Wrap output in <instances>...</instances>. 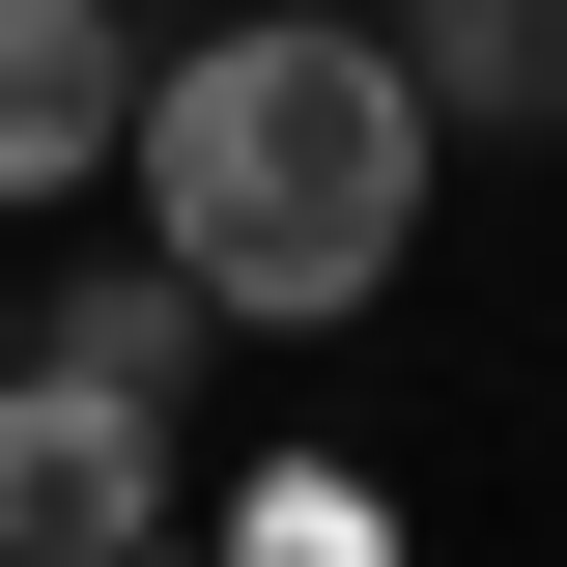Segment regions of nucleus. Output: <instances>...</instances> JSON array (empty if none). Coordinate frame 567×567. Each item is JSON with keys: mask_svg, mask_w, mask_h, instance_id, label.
I'll return each mask as SVG.
<instances>
[{"mask_svg": "<svg viewBox=\"0 0 567 567\" xmlns=\"http://www.w3.org/2000/svg\"><path fill=\"white\" fill-rule=\"evenodd\" d=\"M425 58L369 29V0H199V58H142V256L199 284L227 341H341V312H398L425 256Z\"/></svg>", "mask_w": 567, "mask_h": 567, "instance_id": "obj_1", "label": "nucleus"}, {"mask_svg": "<svg viewBox=\"0 0 567 567\" xmlns=\"http://www.w3.org/2000/svg\"><path fill=\"white\" fill-rule=\"evenodd\" d=\"M114 539H171V425L85 369H0V567H114Z\"/></svg>", "mask_w": 567, "mask_h": 567, "instance_id": "obj_2", "label": "nucleus"}, {"mask_svg": "<svg viewBox=\"0 0 567 567\" xmlns=\"http://www.w3.org/2000/svg\"><path fill=\"white\" fill-rule=\"evenodd\" d=\"M114 142H142V29H114V0H0V227L85 199Z\"/></svg>", "mask_w": 567, "mask_h": 567, "instance_id": "obj_3", "label": "nucleus"}, {"mask_svg": "<svg viewBox=\"0 0 567 567\" xmlns=\"http://www.w3.org/2000/svg\"><path fill=\"white\" fill-rule=\"evenodd\" d=\"M369 29L425 58L454 142H567V0H369Z\"/></svg>", "mask_w": 567, "mask_h": 567, "instance_id": "obj_4", "label": "nucleus"}, {"mask_svg": "<svg viewBox=\"0 0 567 567\" xmlns=\"http://www.w3.org/2000/svg\"><path fill=\"white\" fill-rule=\"evenodd\" d=\"M199 341H227V312H199V284H171V256H85L58 312H29V369H85V398H142V425L199 398Z\"/></svg>", "mask_w": 567, "mask_h": 567, "instance_id": "obj_5", "label": "nucleus"}, {"mask_svg": "<svg viewBox=\"0 0 567 567\" xmlns=\"http://www.w3.org/2000/svg\"><path fill=\"white\" fill-rule=\"evenodd\" d=\"M227 567H398V483H341V454H256V483H227Z\"/></svg>", "mask_w": 567, "mask_h": 567, "instance_id": "obj_6", "label": "nucleus"}, {"mask_svg": "<svg viewBox=\"0 0 567 567\" xmlns=\"http://www.w3.org/2000/svg\"><path fill=\"white\" fill-rule=\"evenodd\" d=\"M114 567H227V539H114Z\"/></svg>", "mask_w": 567, "mask_h": 567, "instance_id": "obj_7", "label": "nucleus"}, {"mask_svg": "<svg viewBox=\"0 0 567 567\" xmlns=\"http://www.w3.org/2000/svg\"><path fill=\"white\" fill-rule=\"evenodd\" d=\"M0 369H29V284H0Z\"/></svg>", "mask_w": 567, "mask_h": 567, "instance_id": "obj_8", "label": "nucleus"}]
</instances>
